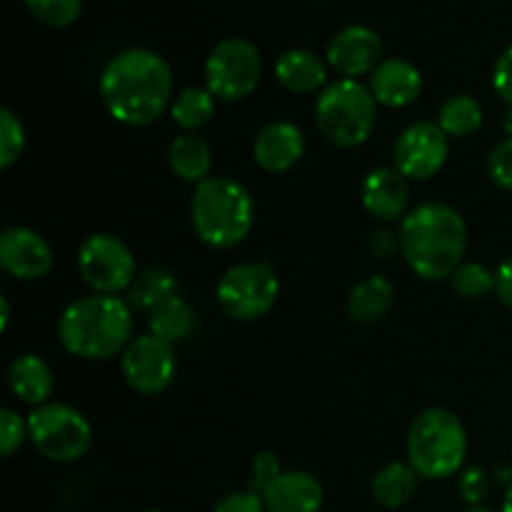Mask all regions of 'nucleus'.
I'll use <instances>...</instances> for the list:
<instances>
[{
    "label": "nucleus",
    "instance_id": "f257e3e1",
    "mask_svg": "<svg viewBox=\"0 0 512 512\" xmlns=\"http://www.w3.org/2000/svg\"><path fill=\"white\" fill-rule=\"evenodd\" d=\"M98 90L115 123L148 128L173 103V70L148 48L120 50L105 63Z\"/></svg>",
    "mask_w": 512,
    "mask_h": 512
},
{
    "label": "nucleus",
    "instance_id": "f03ea898",
    "mask_svg": "<svg viewBox=\"0 0 512 512\" xmlns=\"http://www.w3.org/2000/svg\"><path fill=\"white\" fill-rule=\"evenodd\" d=\"M400 253L418 278L445 280L463 265L468 225L445 203H423L400 220Z\"/></svg>",
    "mask_w": 512,
    "mask_h": 512
},
{
    "label": "nucleus",
    "instance_id": "7ed1b4c3",
    "mask_svg": "<svg viewBox=\"0 0 512 512\" xmlns=\"http://www.w3.org/2000/svg\"><path fill=\"white\" fill-rule=\"evenodd\" d=\"M133 328L128 300L90 293L65 305L58 318V340L75 358L108 360L123 355L135 338Z\"/></svg>",
    "mask_w": 512,
    "mask_h": 512
},
{
    "label": "nucleus",
    "instance_id": "20e7f679",
    "mask_svg": "<svg viewBox=\"0 0 512 512\" xmlns=\"http://www.w3.org/2000/svg\"><path fill=\"white\" fill-rule=\"evenodd\" d=\"M190 223L200 243L213 250H230L243 243L253 230L255 200L238 180L228 175H210L195 185Z\"/></svg>",
    "mask_w": 512,
    "mask_h": 512
},
{
    "label": "nucleus",
    "instance_id": "39448f33",
    "mask_svg": "<svg viewBox=\"0 0 512 512\" xmlns=\"http://www.w3.org/2000/svg\"><path fill=\"white\" fill-rule=\"evenodd\" d=\"M405 445L420 478L445 480L458 475L468 458V430L453 410L428 408L410 423Z\"/></svg>",
    "mask_w": 512,
    "mask_h": 512
},
{
    "label": "nucleus",
    "instance_id": "423d86ee",
    "mask_svg": "<svg viewBox=\"0 0 512 512\" xmlns=\"http://www.w3.org/2000/svg\"><path fill=\"white\" fill-rule=\"evenodd\" d=\"M315 123L323 138L338 148L368 143L378 125V100L360 80H335L315 100Z\"/></svg>",
    "mask_w": 512,
    "mask_h": 512
},
{
    "label": "nucleus",
    "instance_id": "0eeeda50",
    "mask_svg": "<svg viewBox=\"0 0 512 512\" xmlns=\"http://www.w3.org/2000/svg\"><path fill=\"white\" fill-rule=\"evenodd\" d=\"M280 295V278L265 260L235 263L220 275L215 300L228 318L253 323L273 310Z\"/></svg>",
    "mask_w": 512,
    "mask_h": 512
},
{
    "label": "nucleus",
    "instance_id": "6e6552de",
    "mask_svg": "<svg viewBox=\"0 0 512 512\" xmlns=\"http://www.w3.org/2000/svg\"><path fill=\"white\" fill-rule=\"evenodd\" d=\"M28 440L53 463H75L88 455L93 428L73 405L45 403L28 415Z\"/></svg>",
    "mask_w": 512,
    "mask_h": 512
},
{
    "label": "nucleus",
    "instance_id": "1a4fd4ad",
    "mask_svg": "<svg viewBox=\"0 0 512 512\" xmlns=\"http://www.w3.org/2000/svg\"><path fill=\"white\" fill-rule=\"evenodd\" d=\"M263 78V58L248 38H225L205 60V88L225 103H238L255 93Z\"/></svg>",
    "mask_w": 512,
    "mask_h": 512
},
{
    "label": "nucleus",
    "instance_id": "9d476101",
    "mask_svg": "<svg viewBox=\"0 0 512 512\" xmlns=\"http://www.w3.org/2000/svg\"><path fill=\"white\" fill-rule=\"evenodd\" d=\"M78 273L93 293L120 295L133 285L138 265L118 235L93 233L78 250Z\"/></svg>",
    "mask_w": 512,
    "mask_h": 512
},
{
    "label": "nucleus",
    "instance_id": "9b49d317",
    "mask_svg": "<svg viewBox=\"0 0 512 512\" xmlns=\"http://www.w3.org/2000/svg\"><path fill=\"white\" fill-rule=\"evenodd\" d=\"M175 348L153 333L135 335L120 355L123 378L135 393L158 395L170 388L175 378Z\"/></svg>",
    "mask_w": 512,
    "mask_h": 512
},
{
    "label": "nucleus",
    "instance_id": "f8f14e48",
    "mask_svg": "<svg viewBox=\"0 0 512 512\" xmlns=\"http://www.w3.org/2000/svg\"><path fill=\"white\" fill-rule=\"evenodd\" d=\"M450 155V138L438 123L408 125L393 145V163L408 180H428L443 170Z\"/></svg>",
    "mask_w": 512,
    "mask_h": 512
},
{
    "label": "nucleus",
    "instance_id": "ddd939ff",
    "mask_svg": "<svg viewBox=\"0 0 512 512\" xmlns=\"http://www.w3.org/2000/svg\"><path fill=\"white\" fill-rule=\"evenodd\" d=\"M325 60L340 78L360 80L383 63V40L368 25H348L330 38Z\"/></svg>",
    "mask_w": 512,
    "mask_h": 512
},
{
    "label": "nucleus",
    "instance_id": "4468645a",
    "mask_svg": "<svg viewBox=\"0 0 512 512\" xmlns=\"http://www.w3.org/2000/svg\"><path fill=\"white\" fill-rule=\"evenodd\" d=\"M0 265L18 280H40L53 268V248L38 230L13 225L0 235Z\"/></svg>",
    "mask_w": 512,
    "mask_h": 512
},
{
    "label": "nucleus",
    "instance_id": "2eb2a0df",
    "mask_svg": "<svg viewBox=\"0 0 512 512\" xmlns=\"http://www.w3.org/2000/svg\"><path fill=\"white\" fill-rule=\"evenodd\" d=\"M360 203L380 223H395L410 213V185L398 168L380 165L365 175L360 185Z\"/></svg>",
    "mask_w": 512,
    "mask_h": 512
},
{
    "label": "nucleus",
    "instance_id": "dca6fc26",
    "mask_svg": "<svg viewBox=\"0 0 512 512\" xmlns=\"http://www.w3.org/2000/svg\"><path fill=\"white\" fill-rule=\"evenodd\" d=\"M305 153V135L290 120L263 125L253 140V160L265 173H288Z\"/></svg>",
    "mask_w": 512,
    "mask_h": 512
},
{
    "label": "nucleus",
    "instance_id": "f3484780",
    "mask_svg": "<svg viewBox=\"0 0 512 512\" xmlns=\"http://www.w3.org/2000/svg\"><path fill=\"white\" fill-rule=\"evenodd\" d=\"M368 88L383 108H408L423 93V75L410 60L388 58L373 70Z\"/></svg>",
    "mask_w": 512,
    "mask_h": 512
},
{
    "label": "nucleus",
    "instance_id": "a211bd4d",
    "mask_svg": "<svg viewBox=\"0 0 512 512\" xmlns=\"http://www.w3.org/2000/svg\"><path fill=\"white\" fill-rule=\"evenodd\" d=\"M323 500V485L305 470H283L280 478L263 493L268 512H320Z\"/></svg>",
    "mask_w": 512,
    "mask_h": 512
},
{
    "label": "nucleus",
    "instance_id": "6ab92c4d",
    "mask_svg": "<svg viewBox=\"0 0 512 512\" xmlns=\"http://www.w3.org/2000/svg\"><path fill=\"white\" fill-rule=\"evenodd\" d=\"M8 388L20 403L40 408V405L48 403L55 390L53 368L40 355H18L8 365Z\"/></svg>",
    "mask_w": 512,
    "mask_h": 512
},
{
    "label": "nucleus",
    "instance_id": "aec40b11",
    "mask_svg": "<svg viewBox=\"0 0 512 512\" xmlns=\"http://www.w3.org/2000/svg\"><path fill=\"white\" fill-rule=\"evenodd\" d=\"M275 78L290 93H318L328 85V65L313 50L290 48L275 60Z\"/></svg>",
    "mask_w": 512,
    "mask_h": 512
},
{
    "label": "nucleus",
    "instance_id": "412c9836",
    "mask_svg": "<svg viewBox=\"0 0 512 512\" xmlns=\"http://www.w3.org/2000/svg\"><path fill=\"white\" fill-rule=\"evenodd\" d=\"M395 305V285L385 275L360 280L348 295V315L355 325H378Z\"/></svg>",
    "mask_w": 512,
    "mask_h": 512
},
{
    "label": "nucleus",
    "instance_id": "4be33fe9",
    "mask_svg": "<svg viewBox=\"0 0 512 512\" xmlns=\"http://www.w3.org/2000/svg\"><path fill=\"white\" fill-rule=\"evenodd\" d=\"M168 165L178 180L200 185L203 180L210 178L213 150H210V145L200 135L180 133L178 138H173L168 148Z\"/></svg>",
    "mask_w": 512,
    "mask_h": 512
},
{
    "label": "nucleus",
    "instance_id": "5701e85b",
    "mask_svg": "<svg viewBox=\"0 0 512 512\" xmlns=\"http://www.w3.org/2000/svg\"><path fill=\"white\" fill-rule=\"evenodd\" d=\"M418 483L420 475L413 465L393 460V463L383 465V468L373 475L370 493H373L375 503L378 505H383V508L388 510H398L413 500V495L418 493Z\"/></svg>",
    "mask_w": 512,
    "mask_h": 512
},
{
    "label": "nucleus",
    "instance_id": "b1692460",
    "mask_svg": "<svg viewBox=\"0 0 512 512\" xmlns=\"http://www.w3.org/2000/svg\"><path fill=\"white\" fill-rule=\"evenodd\" d=\"M148 333L165 343L175 345L188 340L195 333V310L180 295H173L170 300L160 303L148 313Z\"/></svg>",
    "mask_w": 512,
    "mask_h": 512
},
{
    "label": "nucleus",
    "instance_id": "393cba45",
    "mask_svg": "<svg viewBox=\"0 0 512 512\" xmlns=\"http://www.w3.org/2000/svg\"><path fill=\"white\" fill-rule=\"evenodd\" d=\"M178 293V280L170 273L168 268H145L135 275L133 285L128 288V305L133 310H143V313H150L153 308H158L160 303L170 300Z\"/></svg>",
    "mask_w": 512,
    "mask_h": 512
},
{
    "label": "nucleus",
    "instance_id": "a878e982",
    "mask_svg": "<svg viewBox=\"0 0 512 512\" xmlns=\"http://www.w3.org/2000/svg\"><path fill=\"white\" fill-rule=\"evenodd\" d=\"M448 138H470L473 133H478L480 125H483V108H480L478 100L468 93L450 95L438 110V120Z\"/></svg>",
    "mask_w": 512,
    "mask_h": 512
},
{
    "label": "nucleus",
    "instance_id": "bb28decb",
    "mask_svg": "<svg viewBox=\"0 0 512 512\" xmlns=\"http://www.w3.org/2000/svg\"><path fill=\"white\" fill-rule=\"evenodd\" d=\"M215 100L218 98L208 88H198V85L185 88L170 103V118L185 133H195L213 120Z\"/></svg>",
    "mask_w": 512,
    "mask_h": 512
},
{
    "label": "nucleus",
    "instance_id": "cd10ccee",
    "mask_svg": "<svg viewBox=\"0 0 512 512\" xmlns=\"http://www.w3.org/2000/svg\"><path fill=\"white\" fill-rule=\"evenodd\" d=\"M453 290L465 300H480L495 293V273L480 263H463L450 275Z\"/></svg>",
    "mask_w": 512,
    "mask_h": 512
},
{
    "label": "nucleus",
    "instance_id": "c85d7f7f",
    "mask_svg": "<svg viewBox=\"0 0 512 512\" xmlns=\"http://www.w3.org/2000/svg\"><path fill=\"white\" fill-rule=\"evenodd\" d=\"M25 8L48 28H68L83 13V0H25Z\"/></svg>",
    "mask_w": 512,
    "mask_h": 512
},
{
    "label": "nucleus",
    "instance_id": "c756f323",
    "mask_svg": "<svg viewBox=\"0 0 512 512\" xmlns=\"http://www.w3.org/2000/svg\"><path fill=\"white\" fill-rule=\"evenodd\" d=\"M25 150V128L10 108L0 110V168H13Z\"/></svg>",
    "mask_w": 512,
    "mask_h": 512
},
{
    "label": "nucleus",
    "instance_id": "7c9ffc66",
    "mask_svg": "<svg viewBox=\"0 0 512 512\" xmlns=\"http://www.w3.org/2000/svg\"><path fill=\"white\" fill-rule=\"evenodd\" d=\"M280 473H283V468H280L278 455L273 450H260V453H255L253 465H250L248 490L250 493L263 495L280 478Z\"/></svg>",
    "mask_w": 512,
    "mask_h": 512
},
{
    "label": "nucleus",
    "instance_id": "2f4dec72",
    "mask_svg": "<svg viewBox=\"0 0 512 512\" xmlns=\"http://www.w3.org/2000/svg\"><path fill=\"white\" fill-rule=\"evenodd\" d=\"M25 440H28V420L10 408L0 410V455L10 458L15 450L23 448Z\"/></svg>",
    "mask_w": 512,
    "mask_h": 512
},
{
    "label": "nucleus",
    "instance_id": "473e14b6",
    "mask_svg": "<svg viewBox=\"0 0 512 512\" xmlns=\"http://www.w3.org/2000/svg\"><path fill=\"white\" fill-rule=\"evenodd\" d=\"M490 488H493V475L485 468H468L460 475V498H463L470 508L483 505V500L490 495Z\"/></svg>",
    "mask_w": 512,
    "mask_h": 512
},
{
    "label": "nucleus",
    "instance_id": "72a5a7b5",
    "mask_svg": "<svg viewBox=\"0 0 512 512\" xmlns=\"http://www.w3.org/2000/svg\"><path fill=\"white\" fill-rule=\"evenodd\" d=\"M488 175L498 188L512 190V138L493 145L488 153Z\"/></svg>",
    "mask_w": 512,
    "mask_h": 512
},
{
    "label": "nucleus",
    "instance_id": "f704fd0d",
    "mask_svg": "<svg viewBox=\"0 0 512 512\" xmlns=\"http://www.w3.org/2000/svg\"><path fill=\"white\" fill-rule=\"evenodd\" d=\"M213 512H268L263 503V495L250 493V490H235V493L223 495L215 503Z\"/></svg>",
    "mask_w": 512,
    "mask_h": 512
},
{
    "label": "nucleus",
    "instance_id": "c9c22d12",
    "mask_svg": "<svg viewBox=\"0 0 512 512\" xmlns=\"http://www.w3.org/2000/svg\"><path fill=\"white\" fill-rule=\"evenodd\" d=\"M493 88L495 93L503 98V103H508L512 108V45L500 53V58L495 60L493 68Z\"/></svg>",
    "mask_w": 512,
    "mask_h": 512
},
{
    "label": "nucleus",
    "instance_id": "e433bc0d",
    "mask_svg": "<svg viewBox=\"0 0 512 512\" xmlns=\"http://www.w3.org/2000/svg\"><path fill=\"white\" fill-rule=\"evenodd\" d=\"M368 248L375 258H393L400 250V235L393 233L390 228H380L370 235Z\"/></svg>",
    "mask_w": 512,
    "mask_h": 512
},
{
    "label": "nucleus",
    "instance_id": "4c0bfd02",
    "mask_svg": "<svg viewBox=\"0 0 512 512\" xmlns=\"http://www.w3.org/2000/svg\"><path fill=\"white\" fill-rule=\"evenodd\" d=\"M495 295L500 298V303L512 310V255L495 270Z\"/></svg>",
    "mask_w": 512,
    "mask_h": 512
},
{
    "label": "nucleus",
    "instance_id": "58836bf2",
    "mask_svg": "<svg viewBox=\"0 0 512 512\" xmlns=\"http://www.w3.org/2000/svg\"><path fill=\"white\" fill-rule=\"evenodd\" d=\"M0 305H3V320H0V330H5V328H8V320H10L8 298H0Z\"/></svg>",
    "mask_w": 512,
    "mask_h": 512
},
{
    "label": "nucleus",
    "instance_id": "ea45409f",
    "mask_svg": "<svg viewBox=\"0 0 512 512\" xmlns=\"http://www.w3.org/2000/svg\"><path fill=\"white\" fill-rule=\"evenodd\" d=\"M503 512H512V485L505 490V498H503Z\"/></svg>",
    "mask_w": 512,
    "mask_h": 512
},
{
    "label": "nucleus",
    "instance_id": "a19ab883",
    "mask_svg": "<svg viewBox=\"0 0 512 512\" xmlns=\"http://www.w3.org/2000/svg\"><path fill=\"white\" fill-rule=\"evenodd\" d=\"M505 130H508V138H512V108L508 113V120H505Z\"/></svg>",
    "mask_w": 512,
    "mask_h": 512
},
{
    "label": "nucleus",
    "instance_id": "79ce46f5",
    "mask_svg": "<svg viewBox=\"0 0 512 512\" xmlns=\"http://www.w3.org/2000/svg\"><path fill=\"white\" fill-rule=\"evenodd\" d=\"M465 512H493L490 508H483V505H478V508H468Z\"/></svg>",
    "mask_w": 512,
    "mask_h": 512
},
{
    "label": "nucleus",
    "instance_id": "37998d69",
    "mask_svg": "<svg viewBox=\"0 0 512 512\" xmlns=\"http://www.w3.org/2000/svg\"><path fill=\"white\" fill-rule=\"evenodd\" d=\"M143 512H163V510H155V508H148V510H143Z\"/></svg>",
    "mask_w": 512,
    "mask_h": 512
}]
</instances>
